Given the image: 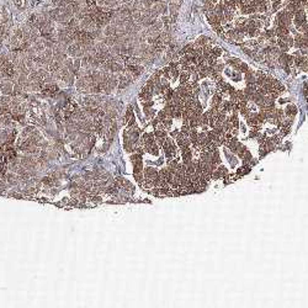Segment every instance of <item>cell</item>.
Here are the masks:
<instances>
[{"mask_svg":"<svg viewBox=\"0 0 308 308\" xmlns=\"http://www.w3.org/2000/svg\"><path fill=\"white\" fill-rule=\"evenodd\" d=\"M0 90H2L3 95H10L12 94V90H14V83L9 79H2L0 80Z\"/></svg>","mask_w":308,"mask_h":308,"instance_id":"cell-1","label":"cell"},{"mask_svg":"<svg viewBox=\"0 0 308 308\" xmlns=\"http://www.w3.org/2000/svg\"><path fill=\"white\" fill-rule=\"evenodd\" d=\"M159 175V173L157 171V169H154V168H151V166H148V168H145L144 169V178L145 179H154V178H157Z\"/></svg>","mask_w":308,"mask_h":308,"instance_id":"cell-2","label":"cell"},{"mask_svg":"<svg viewBox=\"0 0 308 308\" xmlns=\"http://www.w3.org/2000/svg\"><path fill=\"white\" fill-rule=\"evenodd\" d=\"M154 135L153 133H145V135L143 136V143H144V145H152V144H154Z\"/></svg>","mask_w":308,"mask_h":308,"instance_id":"cell-3","label":"cell"},{"mask_svg":"<svg viewBox=\"0 0 308 308\" xmlns=\"http://www.w3.org/2000/svg\"><path fill=\"white\" fill-rule=\"evenodd\" d=\"M181 155H182V160H184V163L190 162V160L192 159V154H191V151H190V149L181 151Z\"/></svg>","mask_w":308,"mask_h":308,"instance_id":"cell-4","label":"cell"},{"mask_svg":"<svg viewBox=\"0 0 308 308\" xmlns=\"http://www.w3.org/2000/svg\"><path fill=\"white\" fill-rule=\"evenodd\" d=\"M208 42H210V39H208V37H206V36H201L200 38H197L196 39V46H200V47H204L205 45H208Z\"/></svg>","mask_w":308,"mask_h":308,"instance_id":"cell-5","label":"cell"},{"mask_svg":"<svg viewBox=\"0 0 308 308\" xmlns=\"http://www.w3.org/2000/svg\"><path fill=\"white\" fill-rule=\"evenodd\" d=\"M36 128L33 127V126H27V127H25L23 129H22V133H21V137L22 138H26V137H29L31 133L35 131Z\"/></svg>","mask_w":308,"mask_h":308,"instance_id":"cell-6","label":"cell"},{"mask_svg":"<svg viewBox=\"0 0 308 308\" xmlns=\"http://www.w3.org/2000/svg\"><path fill=\"white\" fill-rule=\"evenodd\" d=\"M239 142L235 139V138H232L231 141H229V143H228V147H229V149L231 151H233V152H237V149H238V147H239Z\"/></svg>","mask_w":308,"mask_h":308,"instance_id":"cell-7","label":"cell"},{"mask_svg":"<svg viewBox=\"0 0 308 308\" xmlns=\"http://www.w3.org/2000/svg\"><path fill=\"white\" fill-rule=\"evenodd\" d=\"M154 137H157V141L159 139H165L166 138V132L164 129H157L154 133Z\"/></svg>","mask_w":308,"mask_h":308,"instance_id":"cell-8","label":"cell"},{"mask_svg":"<svg viewBox=\"0 0 308 308\" xmlns=\"http://www.w3.org/2000/svg\"><path fill=\"white\" fill-rule=\"evenodd\" d=\"M198 125H201V126H206V125H208V114L206 112V114H202L200 116V118H198Z\"/></svg>","mask_w":308,"mask_h":308,"instance_id":"cell-9","label":"cell"},{"mask_svg":"<svg viewBox=\"0 0 308 308\" xmlns=\"http://www.w3.org/2000/svg\"><path fill=\"white\" fill-rule=\"evenodd\" d=\"M277 47H278L281 51H282V52H286V51H288V48H290V46L284 41V39H281V38L277 41Z\"/></svg>","mask_w":308,"mask_h":308,"instance_id":"cell-10","label":"cell"},{"mask_svg":"<svg viewBox=\"0 0 308 308\" xmlns=\"http://www.w3.org/2000/svg\"><path fill=\"white\" fill-rule=\"evenodd\" d=\"M296 114H297V107H296V106L288 105L287 109H286V115H287V116H294Z\"/></svg>","mask_w":308,"mask_h":308,"instance_id":"cell-11","label":"cell"},{"mask_svg":"<svg viewBox=\"0 0 308 308\" xmlns=\"http://www.w3.org/2000/svg\"><path fill=\"white\" fill-rule=\"evenodd\" d=\"M189 78H190V75L187 74V73H185V72L180 73V84H181V85L187 84V83H189Z\"/></svg>","mask_w":308,"mask_h":308,"instance_id":"cell-12","label":"cell"},{"mask_svg":"<svg viewBox=\"0 0 308 308\" xmlns=\"http://www.w3.org/2000/svg\"><path fill=\"white\" fill-rule=\"evenodd\" d=\"M247 118H248V125L251 126V127H257V126L260 125L255 116H250V117H247Z\"/></svg>","mask_w":308,"mask_h":308,"instance_id":"cell-13","label":"cell"},{"mask_svg":"<svg viewBox=\"0 0 308 308\" xmlns=\"http://www.w3.org/2000/svg\"><path fill=\"white\" fill-rule=\"evenodd\" d=\"M222 104V95L219 92L213 95V99H212V105H221Z\"/></svg>","mask_w":308,"mask_h":308,"instance_id":"cell-14","label":"cell"},{"mask_svg":"<svg viewBox=\"0 0 308 308\" xmlns=\"http://www.w3.org/2000/svg\"><path fill=\"white\" fill-rule=\"evenodd\" d=\"M211 54H212L213 57L218 58V57L222 54V48H219V47H213L212 51H211Z\"/></svg>","mask_w":308,"mask_h":308,"instance_id":"cell-15","label":"cell"},{"mask_svg":"<svg viewBox=\"0 0 308 308\" xmlns=\"http://www.w3.org/2000/svg\"><path fill=\"white\" fill-rule=\"evenodd\" d=\"M247 151H248V149L245 148V147H244L243 144H239V147H238V149H237V152H235V153H237L240 158H243V155L245 154V152H247Z\"/></svg>","mask_w":308,"mask_h":308,"instance_id":"cell-16","label":"cell"},{"mask_svg":"<svg viewBox=\"0 0 308 308\" xmlns=\"http://www.w3.org/2000/svg\"><path fill=\"white\" fill-rule=\"evenodd\" d=\"M231 123H232V126H233V128H237L238 129V127H239V121H238V117H237V114H234L231 118Z\"/></svg>","mask_w":308,"mask_h":308,"instance_id":"cell-17","label":"cell"},{"mask_svg":"<svg viewBox=\"0 0 308 308\" xmlns=\"http://www.w3.org/2000/svg\"><path fill=\"white\" fill-rule=\"evenodd\" d=\"M213 132H215L217 136H219V137H221V136H223V135H224V128H223L221 125H217V126L215 127V129H213Z\"/></svg>","mask_w":308,"mask_h":308,"instance_id":"cell-18","label":"cell"},{"mask_svg":"<svg viewBox=\"0 0 308 308\" xmlns=\"http://www.w3.org/2000/svg\"><path fill=\"white\" fill-rule=\"evenodd\" d=\"M190 129H191V127H190L189 125H184L180 132L182 133V135H184L185 137H187V136H189V135H190Z\"/></svg>","mask_w":308,"mask_h":308,"instance_id":"cell-19","label":"cell"},{"mask_svg":"<svg viewBox=\"0 0 308 308\" xmlns=\"http://www.w3.org/2000/svg\"><path fill=\"white\" fill-rule=\"evenodd\" d=\"M144 187H147V189H151V187H154L153 180H152V179H145V180H144Z\"/></svg>","mask_w":308,"mask_h":308,"instance_id":"cell-20","label":"cell"},{"mask_svg":"<svg viewBox=\"0 0 308 308\" xmlns=\"http://www.w3.org/2000/svg\"><path fill=\"white\" fill-rule=\"evenodd\" d=\"M144 112H145L147 118H151V117H153V116H154V111H153V110H151V109H148V107H144Z\"/></svg>","mask_w":308,"mask_h":308,"instance_id":"cell-21","label":"cell"},{"mask_svg":"<svg viewBox=\"0 0 308 308\" xmlns=\"http://www.w3.org/2000/svg\"><path fill=\"white\" fill-rule=\"evenodd\" d=\"M168 117V115H166V112L163 110V111H160V112H158V118H159V121H163V120H165Z\"/></svg>","mask_w":308,"mask_h":308,"instance_id":"cell-22","label":"cell"},{"mask_svg":"<svg viewBox=\"0 0 308 308\" xmlns=\"http://www.w3.org/2000/svg\"><path fill=\"white\" fill-rule=\"evenodd\" d=\"M135 178H136V180H137L139 184L143 182V175H142V173H135Z\"/></svg>","mask_w":308,"mask_h":308,"instance_id":"cell-23","label":"cell"},{"mask_svg":"<svg viewBox=\"0 0 308 308\" xmlns=\"http://www.w3.org/2000/svg\"><path fill=\"white\" fill-rule=\"evenodd\" d=\"M132 115H133V112H132V106H129V107H128V110H127V114H126V117H125L127 122L129 121V118L132 117Z\"/></svg>","mask_w":308,"mask_h":308,"instance_id":"cell-24","label":"cell"},{"mask_svg":"<svg viewBox=\"0 0 308 308\" xmlns=\"http://www.w3.org/2000/svg\"><path fill=\"white\" fill-rule=\"evenodd\" d=\"M250 159H251V154L249 153V151H247V152H245V154L243 155V160H244V163H248Z\"/></svg>","mask_w":308,"mask_h":308,"instance_id":"cell-25","label":"cell"},{"mask_svg":"<svg viewBox=\"0 0 308 308\" xmlns=\"http://www.w3.org/2000/svg\"><path fill=\"white\" fill-rule=\"evenodd\" d=\"M249 170H250L249 168H243V169H239V170H238V176H242V175H244V174H247Z\"/></svg>","mask_w":308,"mask_h":308,"instance_id":"cell-26","label":"cell"},{"mask_svg":"<svg viewBox=\"0 0 308 308\" xmlns=\"http://www.w3.org/2000/svg\"><path fill=\"white\" fill-rule=\"evenodd\" d=\"M52 181H53L52 178H43V179H42V182H43L45 185H52Z\"/></svg>","mask_w":308,"mask_h":308,"instance_id":"cell-27","label":"cell"},{"mask_svg":"<svg viewBox=\"0 0 308 308\" xmlns=\"http://www.w3.org/2000/svg\"><path fill=\"white\" fill-rule=\"evenodd\" d=\"M218 171H219V174L223 176V175H227V169L224 168V166H219L218 168Z\"/></svg>","mask_w":308,"mask_h":308,"instance_id":"cell-28","label":"cell"},{"mask_svg":"<svg viewBox=\"0 0 308 308\" xmlns=\"http://www.w3.org/2000/svg\"><path fill=\"white\" fill-rule=\"evenodd\" d=\"M221 176H222V175L219 174V171H218V170H217V171H213V173H212V178H213V179H219Z\"/></svg>","mask_w":308,"mask_h":308,"instance_id":"cell-29","label":"cell"},{"mask_svg":"<svg viewBox=\"0 0 308 308\" xmlns=\"http://www.w3.org/2000/svg\"><path fill=\"white\" fill-rule=\"evenodd\" d=\"M258 135H259V132H258L257 129H253V131H251V133H250V135H249V137L254 138V137H257Z\"/></svg>","mask_w":308,"mask_h":308,"instance_id":"cell-30","label":"cell"},{"mask_svg":"<svg viewBox=\"0 0 308 308\" xmlns=\"http://www.w3.org/2000/svg\"><path fill=\"white\" fill-rule=\"evenodd\" d=\"M158 123H159V118H157V120H154V121H153V126H154V127H157Z\"/></svg>","mask_w":308,"mask_h":308,"instance_id":"cell-31","label":"cell"},{"mask_svg":"<svg viewBox=\"0 0 308 308\" xmlns=\"http://www.w3.org/2000/svg\"><path fill=\"white\" fill-rule=\"evenodd\" d=\"M304 94H306V95L308 94V85H307V84L304 85Z\"/></svg>","mask_w":308,"mask_h":308,"instance_id":"cell-32","label":"cell"},{"mask_svg":"<svg viewBox=\"0 0 308 308\" xmlns=\"http://www.w3.org/2000/svg\"><path fill=\"white\" fill-rule=\"evenodd\" d=\"M171 135H173V136H178V131H173Z\"/></svg>","mask_w":308,"mask_h":308,"instance_id":"cell-33","label":"cell"},{"mask_svg":"<svg viewBox=\"0 0 308 308\" xmlns=\"http://www.w3.org/2000/svg\"><path fill=\"white\" fill-rule=\"evenodd\" d=\"M0 95H2V90H0Z\"/></svg>","mask_w":308,"mask_h":308,"instance_id":"cell-34","label":"cell"}]
</instances>
